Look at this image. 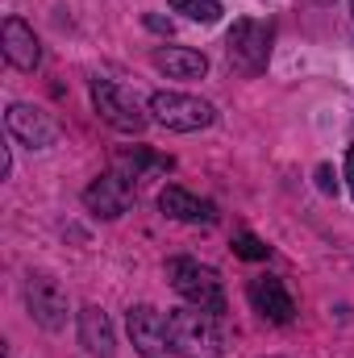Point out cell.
Here are the masks:
<instances>
[{
  "mask_svg": "<svg viewBox=\"0 0 354 358\" xmlns=\"http://www.w3.org/2000/svg\"><path fill=\"white\" fill-rule=\"evenodd\" d=\"M221 317L187 304L167 313V338H171V355L179 358H221L225 355V338L217 329Z\"/></svg>",
  "mask_w": 354,
  "mask_h": 358,
  "instance_id": "cell-1",
  "label": "cell"
},
{
  "mask_svg": "<svg viewBox=\"0 0 354 358\" xmlns=\"http://www.w3.org/2000/svg\"><path fill=\"white\" fill-rule=\"evenodd\" d=\"M167 279H171V287L187 304H196V308H204L213 317L225 313V287H221V275L213 267H204L196 259H171L167 263Z\"/></svg>",
  "mask_w": 354,
  "mask_h": 358,
  "instance_id": "cell-2",
  "label": "cell"
},
{
  "mask_svg": "<svg viewBox=\"0 0 354 358\" xmlns=\"http://www.w3.org/2000/svg\"><path fill=\"white\" fill-rule=\"evenodd\" d=\"M150 117H155L163 129L196 134V129H208L217 113H213V104L200 100V96H187V92H155V96H150Z\"/></svg>",
  "mask_w": 354,
  "mask_h": 358,
  "instance_id": "cell-3",
  "label": "cell"
},
{
  "mask_svg": "<svg viewBox=\"0 0 354 358\" xmlns=\"http://www.w3.org/2000/svg\"><path fill=\"white\" fill-rule=\"evenodd\" d=\"M92 104L121 134H142L146 129V113H142L138 96L129 88H121L117 80H92Z\"/></svg>",
  "mask_w": 354,
  "mask_h": 358,
  "instance_id": "cell-4",
  "label": "cell"
},
{
  "mask_svg": "<svg viewBox=\"0 0 354 358\" xmlns=\"http://www.w3.org/2000/svg\"><path fill=\"white\" fill-rule=\"evenodd\" d=\"M225 50H229V63L246 76H259L271 59V29L255 17H238L229 38H225Z\"/></svg>",
  "mask_w": 354,
  "mask_h": 358,
  "instance_id": "cell-5",
  "label": "cell"
},
{
  "mask_svg": "<svg viewBox=\"0 0 354 358\" xmlns=\"http://www.w3.org/2000/svg\"><path fill=\"white\" fill-rule=\"evenodd\" d=\"M25 304H29V317H34L42 329L59 334V329L67 325V292H63L59 279H50V275H29V283H25Z\"/></svg>",
  "mask_w": 354,
  "mask_h": 358,
  "instance_id": "cell-6",
  "label": "cell"
},
{
  "mask_svg": "<svg viewBox=\"0 0 354 358\" xmlns=\"http://www.w3.org/2000/svg\"><path fill=\"white\" fill-rule=\"evenodd\" d=\"M125 329H129V342L142 358H167L171 355V338H167V317L150 304H134L125 313Z\"/></svg>",
  "mask_w": 354,
  "mask_h": 358,
  "instance_id": "cell-7",
  "label": "cell"
},
{
  "mask_svg": "<svg viewBox=\"0 0 354 358\" xmlns=\"http://www.w3.org/2000/svg\"><path fill=\"white\" fill-rule=\"evenodd\" d=\"M84 204H88L96 217H104V221L129 213V204H134V176L108 171V176L92 179L88 187H84Z\"/></svg>",
  "mask_w": 354,
  "mask_h": 358,
  "instance_id": "cell-8",
  "label": "cell"
},
{
  "mask_svg": "<svg viewBox=\"0 0 354 358\" xmlns=\"http://www.w3.org/2000/svg\"><path fill=\"white\" fill-rule=\"evenodd\" d=\"M4 125H8V134H13L21 146H29V150H46V146L59 142V125H55L42 108H34V104H8Z\"/></svg>",
  "mask_w": 354,
  "mask_h": 358,
  "instance_id": "cell-9",
  "label": "cell"
},
{
  "mask_svg": "<svg viewBox=\"0 0 354 358\" xmlns=\"http://www.w3.org/2000/svg\"><path fill=\"white\" fill-rule=\"evenodd\" d=\"M250 304H255V313H259L263 321H275V325H288V321L296 317V300L288 296L283 279H275V275L250 279Z\"/></svg>",
  "mask_w": 354,
  "mask_h": 358,
  "instance_id": "cell-10",
  "label": "cell"
},
{
  "mask_svg": "<svg viewBox=\"0 0 354 358\" xmlns=\"http://www.w3.org/2000/svg\"><path fill=\"white\" fill-rule=\"evenodd\" d=\"M0 46H4V59L17 67V71H34L42 63V46L34 38V29L21 21V17H4L0 25Z\"/></svg>",
  "mask_w": 354,
  "mask_h": 358,
  "instance_id": "cell-11",
  "label": "cell"
},
{
  "mask_svg": "<svg viewBox=\"0 0 354 358\" xmlns=\"http://www.w3.org/2000/svg\"><path fill=\"white\" fill-rule=\"evenodd\" d=\"M159 208H163L167 217H176V221H187V225H213V221H217V208H213L208 200H196L192 192H183L176 183L159 192Z\"/></svg>",
  "mask_w": 354,
  "mask_h": 358,
  "instance_id": "cell-12",
  "label": "cell"
},
{
  "mask_svg": "<svg viewBox=\"0 0 354 358\" xmlns=\"http://www.w3.org/2000/svg\"><path fill=\"white\" fill-rule=\"evenodd\" d=\"M80 342L92 358H113L117 338H113V321L104 317V308H96V304L80 308Z\"/></svg>",
  "mask_w": 354,
  "mask_h": 358,
  "instance_id": "cell-13",
  "label": "cell"
},
{
  "mask_svg": "<svg viewBox=\"0 0 354 358\" xmlns=\"http://www.w3.org/2000/svg\"><path fill=\"white\" fill-rule=\"evenodd\" d=\"M155 67L167 71L171 80H200L208 71V59L187 46H163V50H155Z\"/></svg>",
  "mask_w": 354,
  "mask_h": 358,
  "instance_id": "cell-14",
  "label": "cell"
},
{
  "mask_svg": "<svg viewBox=\"0 0 354 358\" xmlns=\"http://www.w3.org/2000/svg\"><path fill=\"white\" fill-rule=\"evenodd\" d=\"M117 167H129L134 179H138V176H146V171H171L176 163H171L167 155H155V150H146V146H134V150L117 155Z\"/></svg>",
  "mask_w": 354,
  "mask_h": 358,
  "instance_id": "cell-15",
  "label": "cell"
},
{
  "mask_svg": "<svg viewBox=\"0 0 354 358\" xmlns=\"http://www.w3.org/2000/svg\"><path fill=\"white\" fill-rule=\"evenodd\" d=\"M171 8L183 13V17H192V21H204V25H213L221 17V4L217 0H171Z\"/></svg>",
  "mask_w": 354,
  "mask_h": 358,
  "instance_id": "cell-16",
  "label": "cell"
},
{
  "mask_svg": "<svg viewBox=\"0 0 354 358\" xmlns=\"http://www.w3.org/2000/svg\"><path fill=\"white\" fill-rule=\"evenodd\" d=\"M234 255H238V259L259 263V259H267V246L255 238V234H238V238H234Z\"/></svg>",
  "mask_w": 354,
  "mask_h": 358,
  "instance_id": "cell-17",
  "label": "cell"
},
{
  "mask_svg": "<svg viewBox=\"0 0 354 358\" xmlns=\"http://www.w3.org/2000/svg\"><path fill=\"white\" fill-rule=\"evenodd\" d=\"M317 187H321L325 196H334V192H338V179H334V167H317Z\"/></svg>",
  "mask_w": 354,
  "mask_h": 358,
  "instance_id": "cell-18",
  "label": "cell"
},
{
  "mask_svg": "<svg viewBox=\"0 0 354 358\" xmlns=\"http://www.w3.org/2000/svg\"><path fill=\"white\" fill-rule=\"evenodd\" d=\"M146 25L159 29V34H171V21H163V17H146Z\"/></svg>",
  "mask_w": 354,
  "mask_h": 358,
  "instance_id": "cell-19",
  "label": "cell"
},
{
  "mask_svg": "<svg viewBox=\"0 0 354 358\" xmlns=\"http://www.w3.org/2000/svg\"><path fill=\"white\" fill-rule=\"evenodd\" d=\"M346 183H351V196H354V146L346 150Z\"/></svg>",
  "mask_w": 354,
  "mask_h": 358,
  "instance_id": "cell-20",
  "label": "cell"
},
{
  "mask_svg": "<svg viewBox=\"0 0 354 358\" xmlns=\"http://www.w3.org/2000/svg\"><path fill=\"white\" fill-rule=\"evenodd\" d=\"M351 13H354V0H351Z\"/></svg>",
  "mask_w": 354,
  "mask_h": 358,
  "instance_id": "cell-21",
  "label": "cell"
}]
</instances>
